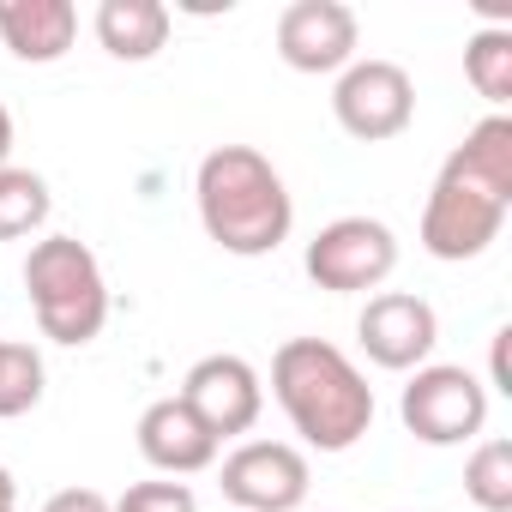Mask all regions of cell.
Wrapping results in <instances>:
<instances>
[{
    "mask_svg": "<svg viewBox=\"0 0 512 512\" xmlns=\"http://www.w3.org/2000/svg\"><path fill=\"white\" fill-rule=\"evenodd\" d=\"M175 398H181L217 440H235V434H253V422H260V410H266V380H260V368H253L247 356L217 350V356H199V362L187 368V380H181Z\"/></svg>",
    "mask_w": 512,
    "mask_h": 512,
    "instance_id": "9",
    "label": "cell"
},
{
    "mask_svg": "<svg viewBox=\"0 0 512 512\" xmlns=\"http://www.w3.org/2000/svg\"><path fill=\"white\" fill-rule=\"evenodd\" d=\"M356 43H362V25L344 0H290L278 13V55L290 73H344L356 61Z\"/></svg>",
    "mask_w": 512,
    "mask_h": 512,
    "instance_id": "11",
    "label": "cell"
},
{
    "mask_svg": "<svg viewBox=\"0 0 512 512\" xmlns=\"http://www.w3.org/2000/svg\"><path fill=\"white\" fill-rule=\"evenodd\" d=\"M506 211H512V121L482 115L428 187L422 247L446 266L482 260L506 229Z\"/></svg>",
    "mask_w": 512,
    "mask_h": 512,
    "instance_id": "1",
    "label": "cell"
},
{
    "mask_svg": "<svg viewBox=\"0 0 512 512\" xmlns=\"http://www.w3.org/2000/svg\"><path fill=\"white\" fill-rule=\"evenodd\" d=\"M302 266L326 296H368L398 272V235L380 217H332L308 241Z\"/></svg>",
    "mask_w": 512,
    "mask_h": 512,
    "instance_id": "6",
    "label": "cell"
},
{
    "mask_svg": "<svg viewBox=\"0 0 512 512\" xmlns=\"http://www.w3.org/2000/svg\"><path fill=\"white\" fill-rule=\"evenodd\" d=\"M272 398L314 452H350L374 428V386L326 338H290L272 356Z\"/></svg>",
    "mask_w": 512,
    "mask_h": 512,
    "instance_id": "3",
    "label": "cell"
},
{
    "mask_svg": "<svg viewBox=\"0 0 512 512\" xmlns=\"http://www.w3.org/2000/svg\"><path fill=\"white\" fill-rule=\"evenodd\" d=\"M308 482V452L290 440H241L217 476L229 512H296L308 500Z\"/></svg>",
    "mask_w": 512,
    "mask_h": 512,
    "instance_id": "8",
    "label": "cell"
},
{
    "mask_svg": "<svg viewBox=\"0 0 512 512\" xmlns=\"http://www.w3.org/2000/svg\"><path fill=\"white\" fill-rule=\"evenodd\" d=\"M109 512H199V500H193V488L187 482H133L121 500H109Z\"/></svg>",
    "mask_w": 512,
    "mask_h": 512,
    "instance_id": "19",
    "label": "cell"
},
{
    "mask_svg": "<svg viewBox=\"0 0 512 512\" xmlns=\"http://www.w3.org/2000/svg\"><path fill=\"white\" fill-rule=\"evenodd\" d=\"M356 338H362L374 368L416 374L434 356V344H440V314L422 296H410V290H380V296H368V308L356 320Z\"/></svg>",
    "mask_w": 512,
    "mask_h": 512,
    "instance_id": "10",
    "label": "cell"
},
{
    "mask_svg": "<svg viewBox=\"0 0 512 512\" xmlns=\"http://www.w3.org/2000/svg\"><path fill=\"white\" fill-rule=\"evenodd\" d=\"M55 199H49V181L37 169H0V241H25L49 223Z\"/></svg>",
    "mask_w": 512,
    "mask_h": 512,
    "instance_id": "16",
    "label": "cell"
},
{
    "mask_svg": "<svg viewBox=\"0 0 512 512\" xmlns=\"http://www.w3.org/2000/svg\"><path fill=\"white\" fill-rule=\"evenodd\" d=\"M193 205L205 235L235 253V260H266L296 229V199L278 175V163L253 145H217L199 157L193 175Z\"/></svg>",
    "mask_w": 512,
    "mask_h": 512,
    "instance_id": "2",
    "label": "cell"
},
{
    "mask_svg": "<svg viewBox=\"0 0 512 512\" xmlns=\"http://www.w3.org/2000/svg\"><path fill=\"white\" fill-rule=\"evenodd\" d=\"M398 416L422 446H464L488 428V386L470 368L422 362L398 398Z\"/></svg>",
    "mask_w": 512,
    "mask_h": 512,
    "instance_id": "5",
    "label": "cell"
},
{
    "mask_svg": "<svg viewBox=\"0 0 512 512\" xmlns=\"http://www.w3.org/2000/svg\"><path fill=\"white\" fill-rule=\"evenodd\" d=\"M43 512H109V494H97V488H61V494L43 500Z\"/></svg>",
    "mask_w": 512,
    "mask_h": 512,
    "instance_id": "20",
    "label": "cell"
},
{
    "mask_svg": "<svg viewBox=\"0 0 512 512\" xmlns=\"http://www.w3.org/2000/svg\"><path fill=\"white\" fill-rule=\"evenodd\" d=\"M43 350L37 344H19V338H0V422L13 416H31L43 404Z\"/></svg>",
    "mask_w": 512,
    "mask_h": 512,
    "instance_id": "17",
    "label": "cell"
},
{
    "mask_svg": "<svg viewBox=\"0 0 512 512\" xmlns=\"http://www.w3.org/2000/svg\"><path fill=\"white\" fill-rule=\"evenodd\" d=\"M25 296L49 344H91L109 326V284L97 253L79 235H43L25 253Z\"/></svg>",
    "mask_w": 512,
    "mask_h": 512,
    "instance_id": "4",
    "label": "cell"
},
{
    "mask_svg": "<svg viewBox=\"0 0 512 512\" xmlns=\"http://www.w3.org/2000/svg\"><path fill=\"white\" fill-rule=\"evenodd\" d=\"M217 434L181 404V398H157L145 416H139V458L151 464V470H163V476H199V470H211L217 464Z\"/></svg>",
    "mask_w": 512,
    "mask_h": 512,
    "instance_id": "12",
    "label": "cell"
},
{
    "mask_svg": "<svg viewBox=\"0 0 512 512\" xmlns=\"http://www.w3.org/2000/svg\"><path fill=\"white\" fill-rule=\"evenodd\" d=\"M91 31H97L103 55H115V61H157L169 49L175 13L163 0H103Z\"/></svg>",
    "mask_w": 512,
    "mask_h": 512,
    "instance_id": "14",
    "label": "cell"
},
{
    "mask_svg": "<svg viewBox=\"0 0 512 512\" xmlns=\"http://www.w3.org/2000/svg\"><path fill=\"white\" fill-rule=\"evenodd\" d=\"M464 494L482 512H512V440H482L464 458Z\"/></svg>",
    "mask_w": 512,
    "mask_h": 512,
    "instance_id": "18",
    "label": "cell"
},
{
    "mask_svg": "<svg viewBox=\"0 0 512 512\" xmlns=\"http://www.w3.org/2000/svg\"><path fill=\"white\" fill-rule=\"evenodd\" d=\"M0 512H19V482H13L7 464H0Z\"/></svg>",
    "mask_w": 512,
    "mask_h": 512,
    "instance_id": "23",
    "label": "cell"
},
{
    "mask_svg": "<svg viewBox=\"0 0 512 512\" xmlns=\"http://www.w3.org/2000/svg\"><path fill=\"white\" fill-rule=\"evenodd\" d=\"M7 163H13V109L0 103V169H7Z\"/></svg>",
    "mask_w": 512,
    "mask_h": 512,
    "instance_id": "22",
    "label": "cell"
},
{
    "mask_svg": "<svg viewBox=\"0 0 512 512\" xmlns=\"http://www.w3.org/2000/svg\"><path fill=\"white\" fill-rule=\"evenodd\" d=\"M506 344H512V326H500V332H494V344H488V386H494V392H512V374H506Z\"/></svg>",
    "mask_w": 512,
    "mask_h": 512,
    "instance_id": "21",
    "label": "cell"
},
{
    "mask_svg": "<svg viewBox=\"0 0 512 512\" xmlns=\"http://www.w3.org/2000/svg\"><path fill=\"white\" fill-rule=\"evenodd\" d=\"M464 79L476 85V97L494 103V115L512 103V25H482L464 43Z\"/></svg>",
    "mask_w": 512,
    "mask_h": 512,
    "instance_id": "15",
    "label": "cell"
},
{
    "mask_svg": "<svg viewBox=\"0 0 512 512\" xmlns=\"http://www.w3.org/2000/svg\"><path fill=\"white\" fill-rule=\"evenodd\" d=\"M0 43L31 67H49L79 43V7L73 0H0Z\"/></svg>",
    "mask_w": 512,
    "mask_h": 512,
    "instance_id": "13",
    "label": "cell"
},
{
    "mask_svg": "<svg viewBox=\"0 0 512 512\" xmlns=\"http://www.w3.org/2000/svg\"><path fill=\"white\" fill-rule=\"evenodd\" d=\"M332 115L350 139L386 145L416 121V85L398 61H350L332 91Z\"/></svg>",
    "mask_w": 512,
    "mask_h": 512,
    "instance_id": "7",
    "label": "cell"
}]
</instances>
